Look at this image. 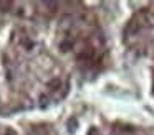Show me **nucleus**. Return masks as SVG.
<instances>
[{"mask_svg": "<svg viewBox=\"0 0 154 135\" xmlns=\"http://www.w3.org/2000/svg\"><path fill=\"white\" fill-rule=\"evenodd\" d=\"M5 135H15V134H14V132H7Z\"/></svg>", "mask_w": 154, "mask_h": 135, "instance_id": "1", "label": "nucleus"}]
</instances>
